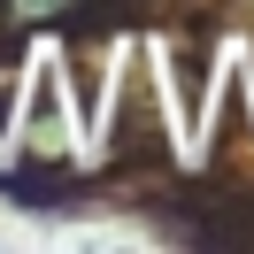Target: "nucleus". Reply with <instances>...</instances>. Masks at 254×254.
Here are the masks:
<instances>
[{"label":"nucleus","mask_w":254,"mask_h":254,"mask_svg":"<svg viewBox=\"0 0 254 254\" xmlns=\"http://www.w3.org/2000/svg\"><path fill=\"white\" fill-rule=\"evenodd\" d=\"M16 8H31V16H39V8H62V0H16Z\"/></svg>","instance_id":"1"}]
</instances>
